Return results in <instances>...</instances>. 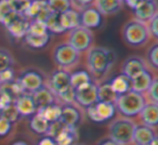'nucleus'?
<instances>
[{
	"mask_svg": "<svg viewBox=\"0 0 158 145\" xmlns=\"http://www.w3.org/2000/svg\"><path fill=\"white\" fill-rule=\"evenodd\" d=\"M116 56L112 50L103 47L90 48L87 56V63L90 72L97 78L103 77L114 64Z\"/></svg>",
	"mask_w": 158,
	"mask_h": 145,
	"instance_id": "1",
	"label": "nucleus"
},
{
	"mask_svg": "<svg viewBox=\"0 0 158 145\" xmlns=\"http://www.w3.org/2000/svg\"><path fill=\"white\" fill-rule=\"evenodd\" d=\"M145 104H146V100L142 93L130 90L125 94L119 95L115 103V107L123 117L131 118L140 115Z\"/></svg>",
	"mask_w": 158,
	"mask_h": 145,
	"instance_id": "2",
	"label": "nucleus"
},
{
	"mask_svg": "<svg viewBox=\"0 0 158 145\" xmlns=\"http://www.w3.org/2000/svg\"><path fill=\"white\" fill-rule=\"evenodd\" d=\"M135 123L130 118H117L108 126L110 139L119 145H128L132 143Z\"/></svg>",
	"mask_w": 158,
	"mask_h": 145,
	"instance_id": "3",
	"label": "nucleus"
},
{
	"mask_svg": "<svg viewBox=\"0 0 158 145\" xmlns=\"http://www.w3.org/2000/svg\"><path fill=\"white\" fill-rule=\"evenodd\" d=\"M123 39L131 47L144 46L149 38V31L145 23L138 20L128 22L123 27Z\"/></svg>",
	"mask_w": 158,
	"mask_h": 145,
	"instance_id": "4",
	"label": "nucleus"
},
{
	"mask_svg": "<svg viewBox=\"0 0 158 145\" xmlns=\"http://www.w3.org/2000/svg\"><path fill=\"white\" fill-rule=\"evenodd\" d=\"M53 57L61 68H70L79 62L80 53L75 50L69 44H61L55 48Z\"/></svg>",
	"mask_w": 158,
	"mask_h": 145,
	"instance_id": "5",
	"label": "nucleus"
},
{
	"mask_svg": "<svg viewBox=\"0 0 158 145\" xmlns=\"http://www.w3.org/2000/svg\"><path fill=\"white\" fill-rule=\"evenodd\" d=\"M93 42V34L90 29L84 26H78L72 29L68 36V42L79 53L91 48Z\"/></svg>",
	"mask_w": 158,
	"mask_h": 145,
	"instance_id": "6",
	"label": "nucleus"
},
{
	"mask_svg": "<svg viewBox=\"0 0 158 145\" xmlns=\"http://www.w3.org/2000/svg\"><path fill=\"white\" fill-rule=\"evenodd\" d=\"M25 93H34L44 85V76L38 69H26L22 72L20 77L16 79Z\"/></svg>",
	"mask_w": 158,
	"mask_h": 145,
	"instance_id": "7",
	"label": "nucleus"
},
{
	"mask_svg": "<svg viewBox=\"0 0 158 145\" xmlns=\"http://www.w3.org/2000/svg\"><path fill=\"white\" fill-rule=\"evenodd\" d=\"M52 13L53 12L48 7L46 0H31L23 15L29 21L37 20L46 23V21Z\"/></svg>",
	"mask_w": 158,
	"mask_h": 145,
	"instance_id": "8",
	"label": "nucleus"
},
{
	"mask_svg": "<svg viewBox=\"0 0 158 145\" xmlns=\"http://www.w3.org/2000/svg\"><path fill=\"white\" fill-rule=\"evenodd\" d=\"M75 103L82 107H89L98 103V86L94 82L75 90Z\"/></svg>",
	"mask_w": 158,
	"mask_h": 145,
	"instance_id": "9",
	"label": "nucleus"
},
{
	"mask_svg": "<svg viewBox=\"0 0 158 145\" xmlns=\"http://www.w3.org/2000/svg\"><path fill=\"white\" fill-rule=\"evenodd\" d=\"M50 90L57 97L70 87V72L66 69H56L50 77Z\"/></svg>",
	"mask_w": 158,
	"mask_h": 145,
	"instance_id": "10",
	"label": "nucleus"
},
{
	"mask_svg": "<svg viewBox=\"0 0 158 145\" xmlns=\"http://www.w3.org/2000/svg\"><path fill=\"white\" fill-rule=\"evenodd\" d=\"M29 22L31 21L25 18L23 14L16 13L5 26L7 27L11 36L15 38H24L28 31Z\"/></svg>",
	"mask_w": 158,
	"mask_h": 145,
	"instance_id": "11",
	"label": "nucleus"
},
{
	"mask_svg": "<svg viewBox=\"0 0 158 145\" xmlns=\"http://www.w3.org/2000/svg\"><path fill=\"white\" fill-rule=\"evenodd\" d=\"M147 69V66L145 64L144 60L140 56H130L123 62V67H121V74L128 77L130 80L133 79L141 72Z\"/></svg>",
	"mask_w": 158,
	"mask_h": 145,
	"instance_id": "12",
	"label": "nucleus"
},
{
	"mask_svg": "<svg viewBox=\"0 0 158 145\" xmlns=\"http://www.w3.org/2000/svg\"><path fill=\"white\" fill-rule=\"evenodd\" d=\"M59 120L65 127L77 128L81 121V113L74 104H64L62 105V113Z\"/></svg>",
	"mask_w": 158,
	"mask_h": 145,
	"instance_id": "13",
	"label": "nucleus"
},
{
	"mask_svg": "<svg viewBox=\"0 0 158 145\" xmlns=\"http://www.w3.org/2000/svg\"><path fill=\"white\" fill-rule=\"evenodd\" d=\"M13 104L20 116H31L37 113V108L31 93L21 94L14 100Z\"/></svg>",
	"mask_w": 158,
	"mask_h": 145,
	"instance_id": "14",
	"label": "nucleus"
},
{
	"mask_svg": "<svg viewBox=\"0 0 158 145\" xmlns=\"http://www.w3.org/2000/svg\"><path fill=\"white\" fill-rule=\"evenodd\" d=\"M155 138H157L155 128L145 125H135L132 142L135 145H148Z\"/></svg>",
	"mask_w": 158,
	"mask_h": 145,
	"instance_id": "15",
	"label": "nucleus"
},
{
	"mask_svg": "<svg viewBox=\"0 0 158 145\" xmlns=\"http://www.w3.org/2000/svg\"><path fill=\"white\" fill-rule=\"evenodd\" d=\"M31 97H33V100L35 102L37 110L56 103V97L50 90V88L47 86H44L39 90L36 91V92L31 93Z\"/></svg>",
	"mask_w": 158,
	"mask_h": 145,
	"instance_id": "16",
	"label": "nucleus"
},
{
	"mask_svg": "<svg viewBox=\"0 0 158 145\" xmlns=\"http://www.w3.org/2000/svg\"><path fill=\"white\" fill-rule=\"evenodd\" d=\"M134 10V14L138 21L145 23L148 22L149 20L157 15V3L156 1H149V0H144Z\"/></svg>",
	"mask_w": 158,
	"mask_h": 145,
	"instance_id": "17",
	"label": "nucleus"
},
{
	"mask_svg": "<svg viewBox=\"0 0 158 145\" xmlns=\"http://www.w3.org/2000/svg\"><path fill=\"white\" fill-rule=\"evenodd\" d=\"M80 16V26H84L88 29L98 28L102 23V14L94 8H87L81 13Z\"/></svg>",
	"mask_w": 158,
	"mask_h": 145,
	"instance_id": "18",
	"label": "nucleus"
},
{
	"mask_svg": "<svg viewBox=\"0 0 158 145\" xmlns=\"http://www.w3.org/2000/svg\"><path fill=\"white\" fill-rule=\"evenodd\" d=\"M153 80L154 77L152 75V72L148 69L144 70V72H141L140 75H138L133 79H131V90L143 94V93L148 90Z\"/></svg>",
	"mask_w": 158,
	"mask_h": 145,
	"instance_id": "19",
	"label": "nucleus"
},
{
	"mask_svg": "<svg viewBox=\"0 0 158 145\" xmlns=\"http://www.w3.org/2000/svg\"><path fill=\"white\" fill-rule=\"evenodd\" d=\"M140 116L142 118L143 125L155 128L158 123V104L146 103L141 110Z\"/></svg>",
	"mask_w": 158,
	"mask_h": 145,
	"instance_id": "20",
	"label": "nucleus"
},
{
	"mask_svg": "<svg viewBox=\"0 0 158 145\" xmlns=\"http://www.w3.org/2000/svg\"><path fill=\"white\" fill-rule=\"evenodd\" d=\"M123 0H95L97 10L104 15L117 13L123 7Z\"/></svg>",
	"mask_w": 158,
	"mask_h": 145,
	"instance_id": "21",
	"label": "nucleus"
},
{
	"mask_svg": "<svg viewBox=\"0 0 158 145\" xmlns=\"http://www.w3.org/2000/svg\"><path fill=\"white\" fill-rule=\"evenodd\" d=\"M77 139H78L77 128L64 127L53 140L55 141L56 145H74Z\"/></svg>",
	"mask_w": 158,
	"mask_h": 145,
	"instance_id": "22",
	"label": "nucleus"
},
{
	"mask_svg": "<svg viewBox=\"0 0 158 145\" xmlns=\"http://www.w3.org/2000/svg\"><path fill=\"white\" fill-rule=\"evenodd\" d=\"M60 20L63 28L66 31H72L76 27L80 26V16L79 12L75 11L73 9L67 10L64 13L60 14Z\"/></svg>",
	"mask_w": 158,
	"mask_h": 145,
	"instance_id": "23",
	"label": "nucleus"
},
{
	"mask_svg": "<svg viewBox=\"0 0 158 145\" xmlns=\"http://www.w3.org/2000/svg\"><path fill=\"white\" fill-rule=\"evenodd\" d=\"M119 95L110 87V82H104L98 86V102L115 104Z\"/></svg>",
	"mask_w": 158,
	"mask_h": 145,
	"instance_id": "24",
	"label": "nucleus"
},
{
	"mask_svg": "<svg viewBox=\"0 0 158 145\" xmlns=\"http://www.w3.org/2000/svg\"><path fill=\"white\" fill-rule=\"evenodd\" d=\"M94 108L101 122L112 119L114 117L115 113H116L115 104L106 103V102H98V103L94 104Z\"/></svg>",
	"mask_w": 158,
	"mask_h": 145,
	"instance_id": "25",
	"label": "nucleus"
},
{
	"mask_svg": "<svg viewBox=\"0 0 158 145\" xmlns=\"http://www.w3.org/2000/svg\"><path fill=\"white\" fill-rule=\"evenodd\" d=\"M112 89L117 93L118 95L125 94L131 90V80L128 77H126L123 74L116 76L110 81Z\"/></svg>",
	"mask_w": 158,
	"mask_h": 145,
	"instance_id": "26",
	"label": "nucleus"
},
{
	"mask_svg": "<svg viewBox=\"0 0 158 145\" xmlns=\"http://www.w3.org/2000/svg\"><path fill=\"white\" fill-rule=\"evenodd\" d=\"M91 82H92L91 76L86 70H78V72L70 74V86L74 90L82 88V87L87 86Z\"/></svg>",
	"mask_w": 158,
	"mask_h": 145,
	"instance_id": "27",
	"label": "nucleus"
},
{
	"mask_svg": "<svg viewBox=\"0 0 158 145\" xmlns=\"http://www.w3.org/2000/svg\"><path fill=\"white\" fill-rule=\"evenodd\" d=\"M37 113H39L49 123L54 122L57 121L61 117V113H62V105L54 103L52 105H49L47 107H44L41 110H37Z\"/></svg>",
	"mask_w": 158,
	"mask_h": 145,
	"instance_id": "28",
	"label": "nucleus"
},
{
	"mask_svg": "<svg viewBox=\"0 0 158 145\" xmlns=\"http://www.w3.org/2000/svg\"><path fill=\"white\" fill-rule=\"evenodd\" d=\"M29 127L35 133L37 134H46L47 130L49 128V122L39 114L36 113L33 115L31 121H29Z\"/></svg>",
	"mask_w": 158,
	"mask_h": 145,
	"instance_id": "29",
	"label": "nucleus"
},
{
	"mask_svg": "<svg viewBox=\"0 0 158 145\" xmlns=\"http://www.w3.org/2000/svg\"><path fill=\"white\" fill-rule=\"evenodd\" d=\"M25 42L28 44L29 47L34 49H41L48 44L49 40H50V34H46L42 36H36L31 35V34H26L24 37Z\"/></svg>",
	"mask_w": 158,
	"mask_h": 145,
	"instance_id": "30",
	"label": "nucleus"
},
{
	"mask_svg": "<svg viewBox=\"0 0 158 145\" xmlns=\"http://www.w3.org/2000/svg\"><path fill=\"white\" fill-rule=\"evenodd\" d=\"M15 14L9 0H0V24L6 25Z\"/></svg>",
	"mask_w": 158,
	"mask_h": 145,
	"instance_id": "31",
	"label": "nucleus"
},
{
	"mask_svg": "<svg viewBox=\"0 0 158 145\" xmlns=\"http://www.w3.org/2000/svg\"><path fill=\"white\" fill-rule=\"evenodd\" d=\"M46 2L54 13L62 14L72 9V0H46Z\"/></svg>",
	"mask_w": 158,
	"mask_h": 145,
	"instance_id": "32",
	"label": "nucleus"
},
{
	"mask_svg": "<svg viewBox=\"0 0 158 145\" xmlns=\"http://www.w3.org/2000/svg\"><path fill=\"white\" fill-rule=\"evenodd\" d=\"M46 25H47V28H48V31H51V33L61 34L65 31V29L63 28V26H62V24H61L59 13H54V12H53V13L49 16L48 20L46 21Z\"/></svg>",
	"mask_w": 158,
	"mask_h": 145,
	"instance_id": "33",
	"label": "nucleus"
},
{
	"mask_svg": "<svg viewBox=\"0 0 158 145\" xmlns=\"http://www.w3.org/2000/svg\"><path fill=\"white\" fill-rule=\"evenodd\" d=\"M14 64L13 55L9 50L5 48H0V72L8 68H12Z\"/></svg>",
	"mask_w": 158,
	"mask_h": 145,
	"instance_id": "34",
	"label": "nucleus"
},
{
	"mask_svg": "<svg viewBox=\"0 0 158 145\" xmlns=\"http://www.w3.org/2000/svg\"><path fill=\"white\" fill-rule=\"evenodd\" d=\"M48 33H49L48 28H47V25L44 22H42V21H37V20H33L29 22L27 34L36 35V36H42Z\"/></svg>",
	"mask_w": 158,
	"mask_h": 145,
	"instance_id": "35",
	"label": "nucleus"
},
{
	"mask_svg": "<svg viewBox=\"0 0 158 145\" xmlns=\"http://www.w3.org/2000/svg\"><path fill=\"white\" fill-rule=\"evenodd\" d=\"M0 116L5 117V118L7 119V120H9L11 123L15 122V121H18L19 119L21 118L20 114L18 113V110H16V108L13 103L6 106V107L1 110V113H0Z\"/></svg>",
	"mask_w": 158,
	"mask_h": 145,
	"instance_id": "36",
	"label": "nucleus"
},
{
	"mask_svg": "<svg viewBox=\"0 0 158 145\" xmlns=\"http://www.w3.org/2000/svg\"><path fill=\"white\" fill-rule=\"evenodd\" d=\"M14 11L19 14H24L31 0H9Z\"/></svg>",
	"mask_w": 158,
	"mask_h": 145,
	"instance_id": "37",
	"label": "nucleus"
},
{
	"mask_svg": "<svg viewBox=\"0 0 158 145\" xmlns=\"http://www.w3.org/2000/svg\"><path fill=\"white\" fill-rule=\"evenodd\" d=\"M157 54H158V44H154L153 46L149 48L148 52H147V59H148L149 65L153 68H155V69H157V67H158Z\"/></svg>",
	"mask_w": 158,
	"mask_h": 145,
	"instance_id": "38",
	"label": "nucleus"
},
{
	"mask_svg": "<svg viewBox=\"0 0 158 145\" xmlns=\"http://www.w3.org/2000/svg\"><path fill=\"white\" fill-rule=\"evenodd\" d=\"M64 127H65V126H64L60 120L49 123V128H48V130H47L46 136H49V138L54 139L55 136H56L57 134L62 131V129H63Z\"/></svg>",
	"mask_w": 158,
	"mask_h": 145,
	"instance_id": "39",
	"label": "nucleus"
},
{
	"mask_svg": "<svg viewBox=\"0 0 158 145\" xmlns=\"http://www.w3.org/2000/svg\"><path fill=\"white\" fill-rule=\"evenodd\" d=\"M60 100L63 102L64 104H73L75 103V90L72 88V86L65 90L64 92H62L61 94L57 95Z\"/></svg>",
	"mask_w": 158,
	"mask_h": 145,
	"instance_id": "40",
	"label": "nucleus"
},
{
	"mask_svg": "<svg viewBox=\"0 0 158 145\" xmlns=\"http://www.w3.org/2000/svg\"><path fill=\"white\" fill-rule=\"evenodd\" d=\"M157 87H158V80H157V78H154L153 82H152V85L149 86L148 90L146 91L147 94H148L149 100H151V102H149V103H155V104H157V102H158Z\"/></svg>",
	"mask_w": 158,
	"mask_h": 145,
	"instance_id": "41",
	"label": "nucleus"
},
{
	"mask_svg": "<svg viewBox=\"0 0 158 145\" xmlns=\"http://www.w3.org/2000/svg\"><path fill=\"white\" fill-rule=\"evenodd\" d=\"M11 128L12 123L9 120H7L5 117L0 116V138L8 135L9 132L11 131Z\"/></svg>",
	"mask_w": 158,
	"mask_h": 145,
	"instance_id": "42",
	"label": "nucleus"
},
{
	"mask_svg": "<svg viewBox=\"0 0 158 145\" xmlns=\"http://www.w3.org/2000/svg\"><path fill=\"white\" fill-rule=\"evenodd\" d=\"M157 23H158V14L154 16L152 20L148 21V25H147V28H148L149 35H152L154 38L158 37V27H157Z\"/></svg>",
	"mask_w": 158,
	"mask_h": 145,
	"instance_id": "43",
	"label": "nucleus"
},
{
	"mask_svg": "<svg viewBox=\"0 0 158 145\" xmlns=\"http://www.w3.org/2000/svg\"><path fill=\"white\" fill-rule=\"evenodd\" d=\"M0 80H1V84H7V82L13 81L14 80L13 68H8V69L3 70L2 72H0Z\"/></svg>",
	"mask_w": 158,
	"mask_h": 145,
	"instance_id": "44",
	"label": "nucleus"
},
{
	"mask_svg": "<svg viewBox=\"0 0 158 145\" xmlns=\"http://www.w3.org/2000/svg\"><path fill=\"white\" fill-rule=\"evenodd\" d=\"M37 145H56V143H55V141L53 140L52 138L44 136V138H42L41 140L39 141V143H38Z\"/></svg>",
	"mask_w": 158,
	"mask_h": 145,
	"instance_id": "45",
	"label": "nucleus"
},
{
	"mask_svg": "<svg viewBox=\"0 0 158 145\" xmlns=\"http://www.w3.org/2000/svg\"><path fill=\"white\" fill-rule=\"evenodd\" d=\"M99 145H119V144H117L116 142H114V141L110 140V139L108 138V139H105V140L102 141Z\"/></svg>",
	"mask_w": 158,
	"mask_h": 145,
	"instance_id": "46",
	"label": "nucleus"
},
{
	"mask_svg": "<svg viewBox=\"0 0 158 145\" xmlns=\"http://www.w3.org/2000/svg\"><path fill=\"white\" fill-rule=\"evenodd\" d=\"M77 2L79 3L80 6H87L89 5V3H91L93 1V0H76Z\"/></svg>",
	"mask_w": 158,
	"mask_h": 145,
	"instance_id": "47",
	"label": "nucleus"
},
{
	"mask_svg": "<svg viewBox=\"0 0 158 145\" xmlns=\"http://www.w3.org/2000/svg\"><path fill=\"white\" fill-rule=\"evenodd\" d=\"M148 145H158V139H157V138H155L153 141H152L151 143H149Z\"/></svg>",
	"mask_w": 158,
	"mask_h": 145,
	"instance_id": "48",
	"label": "nucleus"
},
{
	"mask_svg": "<svg viewBox=\"0 0 158 145\" xmlns=\"http://www.w3.org/2000/svg\"><path fill=\"white\" fill-rule=\"evenodd\" d=\"M12 145H27L25 142H22V141H20V142H15V143H13Z\"/></svg>",
	"mask_w": 158,
	"mask_h": 145,
	"instance_id": "49",
	"label": "nucleus"
},
{
	"mask_svg": "<svg viewBox=\"0 0 158 145\" xmlns=\"http://www.w3.org/2000/svg\"><path fill=\"white\" fill-rule=\"evenodd\" d=\"M74 145H85V144H74Z\"/></svg>",
	"mask_w": 158,
	"mask_h": 145,
	"instance_id": "50",
	"label": "nucleus"
},
{
	"mask_svg": "<svg viewBox=\"0 0 158 145\" xmlns=\"http://www.w3.org/2000/svg\"><path fill=\"white\" fill-rule=\"evenodd\" d=\"M0 86H1V80H0Z\"/></svg>",
	"mask_w": 158,
	"mask_h": 145,
	"instance_id": "51",
	"label": "nucleus"
},
{
	"mask_svg": "<svg viewBox=\"0 0 158 145\" xmlns=\"http://www.w3.org/2000/svg\"><path fill=\"white\" fill-rule=\"evenodd\" d=\"M123 1H125V0H123Z\"/></svg>",
	"mask_w": 158,
	"mask_h": 145,
	"instance_id": "52",
	"label": "nucleus"
}]
</instances>
